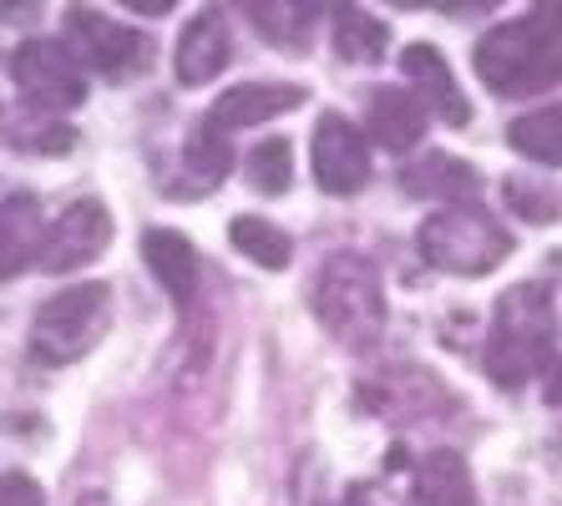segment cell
<instances>
[{
    "label": "cell",
    "mask_w": 562,
    "mask_h": 506,
    "mask_svg": "<svg viewBox=\"0 0 562 506\" xmlns=\"http://www.w3.org/2000/svg\"><path fill=\"white\" fill-rule=\"evenodd\" d=\"M416 502L420 506H471V476L457 451H431L416 471Z\"/></svg>",
    "instance_id": "cell-21"
},
{
    "label": "cell",
    "mask_w": 562,
    "mask_h": 506,
    "mask_svg": "<svg viewBox=\"0 0 562 506\" xmlns=\"http://www.w3.org/2000/svg\"><path fill=\"white\" fill-rule=\"evenodd\" d=\"M507 143H512V153H522L537 168H562V102L512 117Z\"/></svg>",
    "instance_id": "cell-19"
},
{
    "label": "cell",
    "mask_w": 562,
    "mask_h": 506,
    "mask_svg": "<svg viewBox=\"0 0 562 506\" xmlns=\"http://www.w3.org/2000/svg\"><path fill=\"white\" fill-rule=\"evenodd\" d=\"M314 178L335 198H350L370 182V137L345 112H325L314 122Z\"/></svg>",
    "instance_id": "cell-8"
},
{
    "label": "cell",
    "mask_w": 562,
    "mask_h": 506,
    "mask_svg": "<svg viewBox=\"0 0 562 506\" xmlns=\"http://www.w3.org/2000/svg\"><path fill=\"white\" fill-rule=\"evenodd\" d=\"M548 405H562V370L552 375V385H548Z\"/></svg>",
    "instance_id": "cell-26"
},
{
    "label": "cell",
    "mask_w": 562,
    "mask_h": 506,
    "mask_svg": "<svg viewBox=\"0 0 562 506\" xmlns=\"http://www.w3.org/2000/svg\"><path fill=\"white\" fill-rule=\"evenodd\" d=\"M310 91L294 87V81H244V87H228L213 102L209 112V127L218 132H238V127H259V122H274L284 112L304 102Z\"/></svg>",
    "instance_id": "cell-11"
},
{
    "label": "cell",
    "mask_w": 562,
    "mask_h": 506,
    "mask_svg": "<svg viewBox=\"0 0 562 506\" xmlns=\"http://www.w3.org/2000/svg\"><path fill=\"white\" fill-rule=\"evenodd\" d=\"M476 168H467L461 157H446V153H426L420 162H411V168H401V188L416 198H436V203H471V193H476Z\"/></svg>",
    "instance_id": "cell-17"
},
{
    "label": "cell",
    "mask_w": 562,
    "mask_h": 506,
    "mask_svg": "<svg viewBox=\"0 0 562 506\" xmlns=\"http://www.w3.org/2000/svg\"><path fill=\"white\" fill-rule=\"evenodd\" d=\"M0 143L15 147V153H31V157H61L77 143V127L31 102H11V106H0Z\"/></svg>",
    "instance_id": "cell-16"
},
{
    "label": "cell",
    "mask_w": 562,
    "mask_h": 506,
    "mask_svg": "<svg viewBox=\"0 0 562 506\" xmlns=\"http://www.w3.org/2000/svg\"><path fill=\"white\" fill-rule=\"evenodd\" d=\"M106 244H112V213H106L97 198L66 203L61 218L46 228V248H41V263H36V269H46V273L77 269V263L97 259Z\"/></svg>",
    "instance_id": "cell-9"
},
{
    "label": "cell",
    "mask_w": 562,
    "mask_h": 506,
    "mask_svg": "<svg viewBox=\"0 0 562 506\" xmlns=\"http://www.w3.org/2000/svg\"><path fill=\"white\" fill-rule=\"evenodd\" d=\"M143 259L153 269V279L168 289V299L178 310H188L198 299V273H203V259H198V248L188 234L178 228H147L143 234Z\"/></svg>",
    "instance_id": "cell-15"
},
{
    "label": "cell",
    "mask_w": 562,
    "mask_h": 506,
    "mask_svg": "<svg viewBox=\"0 0 562 506\" xmlns=\"http://www.w3.org/2000/svg\"><path fill=\"white\" fill-rule=\"evenodd\" d=\"M314 319L345 350H375L385 335V289L366 254H329L314 273Z\"/></svg>",
    "instance_id": "cell-2"
},
{
    "label": "cell",
    "mask_w": 562,
    "mask_h": 506,
    "mask_svg": "<svg viewBox=\"0 0 562 506\" xmlns=\"http://www.w3.org/2000/svg\"><path fill=\"white\" fill-rule=\"evenodd\" d=\"M228 52H234V41H228L223 11H198L183 26V36H178L172 71H178L183 87H203V81H213L223 66H228Z\"/></svg>",
    "instance_id": "cell-14"
},
{
    "label": "cell",
    "mask_w": 562,
    "mask_h": 506,
    "mask_svg": "<svg viewBox=\"0 0 562 506\" xmlns=\"http://www.w3.org/2000/svg\"><path fill=\"white\" fill-rule=\"evenodd\" d=\"M46 213L31 193H11L0 203V279H21L26 269L41 263L46 248Z\"/></svg>",
    "instance_id": "cell-13"
},
{
    "label": "cell",
    "mask_w": 562,
    "mask_h": 506,
    "mask_svg": "<svg viewBox=\"0 0 562 506\" xmlns=\"http://www.w3.org/2000/svg\"><path fill=\"white\" fill-rule=\"evenodd\" d=\"M476 77L497 97H537L562 87V11L542 5L492 26L476 41Z\"/></svg>",
    "instance_id": "cell-1"
},
{
    "label": "cell",
    "mask_w": 562,
    "mask_h": 506,
    "mask_svg": "<svg viewBox=\"0 0 562 506\" xmlns=\"http://www.w3.org/2000/svg\"><path fill=\"white\" fill-rule=\"evenodd\" d=\"M426 106L416 102V91L411 87H375L366 97V137L380 147H391V153H411V147L426 137Z\"/></svg>",
    "instance_id": "cell-12"
},
{
    "label": "cell",
    "mask_w": 562,
    "mask_h": 506,
    "mask_svg": "<svg viewBox=\"0 0 562 506\" xmlns=\"http://www.w3.org/2000/svg\"><path fill=\"white\" fill-rule=\"evenodd\" d=\"M183 162L193 178H203V188H213L218 178H228L234 172V143L223 137L218 127H209V122H198L193 132H188V147H183Z\"/></svg>",
    "instance_id": "cell-23"
},
{
    "label": "cell",
    "mask_w": 562,
    "mask_h": 506,
    "mask_svg": "<svg viewBox=\"0 0 562 506\" xmlns=\"http://www.w3.org/2000/svg\"><path fill=\"white\" fill-rule=\"evenodd\" d=\"M0 506H46V492H41L26 471H5L0 476Z\"/></svg>",
    "instance_id": "cell-25"
},
{
    "label": "cell",
    "mask_w": 562,
    "mask_h": 506,
    "mask_svg": "<svg viewBox=\"0 0 562 506\" xmlns=\"http://www.w3.org/2000/svg\"><path fill=\"white\" fill-rule=\"evenodd\" d=\"M106 325H112V289L71 284L36 310V319H31V355L41 364H71L106 335Z\"/></svg>",
    "instance_id": "cell-5"
},
{
    "label": "cell",
    "mask_w": 562,
    "mask_h": 506,
    "mask_svg": "<svg viewBox=\"0 0 562 506\" xmlns=\"http://www.w3.org/2000/svg\"><path fill=\"white\" fill-rule=\"evenodd\" d=\"M228 244L249 263H259V269H289V259H294V238H289L279 223L259 218V213H238V218L228 223Z\"/></svg>",
    "instance_id": "cell-20"
},
{
    "label": "cell",
    "mask_w": 562,
    "mask_h": 506,
    "mask_svg": "<svg viewBox=\"0 0 562 506\" xmlns=\"http://www.w3.org/2000/svg\"><path fill=\"white\" fill-rule=\"evenodd\" d=\"M329 46H335V56L350 66H370L385 56V46H391V31H385V21L370 11H355V5H345V11H335V21H329Z\"/></svg>",
    "instance_id": "cell-18"
},
{
    "label": "cell",
    "mask_w": 562,
    "mask_h": 506,
    "mask_svg": "<svg viewBox=\"0 0 562 506\" xmlns=\"http://www.w3.org/2000/svg\"><path fill=\"white\" fill-rule=\"evenodd\" d=\"M502 193H507V209L527 223H558L562 218V182L512 172V178H502Z\"/></svg>",
    "instance_id": "cell-22"
},
{
    "label": "cell",
    "mask_w": 562,
    "mask_h": 506,
    "mask_svg": "<svg viewBox=\"0 0 562 506\" xmlns=\"http://www.w3.org/2000/svg\"><path fill=\"white\" fill-rule=\"evenodd\" d=\"M66 52L77 56L81 71H97V77L117 81V77H127V71L143 66L147 41L137 36L132 26L112 21V15L71 5V11H66Z\"/></svg>",
    "instance_id": "cell-7"
},
{
    "label": "cell",
    "mask_w": 562,
    "mask_h": 506,
    "mask_svg": "<svg viewBox=\"0 0 562 506\" xmlns=\"http://www.w3.org/2000/svg\"><path fill=\"white\" fill-rule=\"evenodd\" d=\"M416 244L426 263H436L446 273H467V279L492 273L512 254L507 223H497L482 203H446V209H436L420 223Z\"/></svg>",
    "instance_id": "cell-4"
},
{
    "label": "cell",
    "mask_w": 562,
    "mask_h": 506,
    "mask_svg": "<svg viewBox=\"0 0 562 506\" xmlns=\"http://www.w3.org/2000/svg\"><path fill=\"white\" fill-rule=\"evenodd\" d=\"M558 345V310L542 284H517L497 299L492 310V335H486V375L497 385L517 390L552 360Z\"/></svg>",
    "instance_id": "cell-3"
},
{
    "label": "cell",
    "mask_w": 562,
    "mask_h": 506,
    "mask_svg": "<svg viewBox=\"0 0 562 506\" xmlns=\"http://www.w3.org/2000/svg\"><path fill=\"white\" fill-rule=\"evenodd\" d=\"M11 81L21 87V102L41 112H71L87 102V71L77 56L66 52V41H26L11 56Z\"/></svg>",
    "instance_id": "cell-6"
},
{
    "label": "cell",
    "mask_w": 562,
    "mask_h": 506,
    "mask_svg": "<svg viewBox=\"0 0 562 506\" xmlns=\"http://www.w3.org/2000/svg\"><path fill=\"white\" fill-rule=\"evenodd\" d=\"M244 168H249V182L263 198H279V193H289V178H294V147H289L284 137H263V143L244 157Z\"/></svg>",
    "instance_id": "cell-24"
},
{
    "label": "cell",
    "mask_w": 562,
    "mask_h": 506,
    "mask_svg": "<svg viewBox=\"0 0 562 506\" xmlns=\"http://www.w3.org/2000/svg\"><path fill=\"white\" fill-rule=\"evenodd\" d=\"M401 71H406V87L416 91V102L426 106V117H441L446 127H467L471 122L467 97H461L457 77H451V66H446V56L436 46H426V41L406 46L401 52Z\"/></svg>",
    "instance_id": "cell-10"
},
{
    "label": "cell",
    "mask_w": 562,
    "mask_h": 506,
    "mask_svg": "<svg viewBox=\"0 0 562 506\" xmlns=\"http://www.w3.org/2000/svg\"><path fill=\"white\" fill-rule=\"evenodd\" d=\"M81 506H106V502H102V496H87V502H81Z\"/></svg>",
    "instance_id": "cell-27"
}]
</instances>
